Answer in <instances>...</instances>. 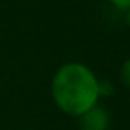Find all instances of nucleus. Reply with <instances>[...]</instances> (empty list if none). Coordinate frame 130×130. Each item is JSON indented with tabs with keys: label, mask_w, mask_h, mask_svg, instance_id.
I'll return each mask as SVG.
<instances>
[{
	"label": "nucleus",
	"mask_w": 130,
	"mask_h": 130,
	"mask_svg": "<svg viewBox=\"0 0 130 130\" xmlns=\"http://www.w3.org/2000/svg\"><path fill=\"white\" fill-rule=\"evenodd\" d=\"M50 93L58 110L78 119L82 113L99 105L102 99L100 78L88 65L67 62L60 65L52 77Z\"/></svg>",
	"instance_id": "nucleus-1"
},
{
	"label": "nucleus",
	"mask_w": 130,
	"mask_h": 130,
	"mask_svg": "<svg viewBox=\"0 0 130 130\" xmlns=\"http://www.w3.org/2000/svg\"><path fill=\"white\" fill-rule=\"evenodd\" d=\"M78 128L80 130H108L110 128V115L100 105L87 110L78 117Z\"/></svg>",
	"instance_id": "nucleus-2"
},
{
	"label": "nucleus",
	"mask_w": 130,
	"mask_h": 130,
	"mask_svg": "<svg viewBox=\"0 0 130 130\" xmlns=\"http://www.w3.org/2000/svg\"><path fill=\"white\" fill-rule=\"evenodd\" d=\"M119 75H120V82L123 84V87H127L130 90V57L127 60H123V63L120 65Z\"/></svg>",
	"instance_id": "nucleus-3"
},
{
	"label": "nucleus",
	"mask_w": 130,
	"mask_h": 130,
	"mask_svg": "<svg viewBox=\"0 0 130 130\" xmlns=\"http://www.w3.org/2000/svg\"><path fill=\"white\" fill-rule=\"evenodd\" d=\"M107 2L112 5V7L119 8V10H123V12L130 7V0H107Z\"/></svg>",
	"instance_id": "nucleus-4"
},
{
	"label": "nucleus",
	"mask_w": 130,
	"mask_h": 130,
	"mask_svg": "<svg viewBox=\"0 0 130 130\" xmlns=\"http://www.w3.org/2000/svg\"><path fill=\"white\" fill-rule=\"evenodd\" d=\"M125 20H127V25H128V28H130V7L125 10Z\"/></svg>",
	"instance_id": "nucleus-5"
}]
</instances>
